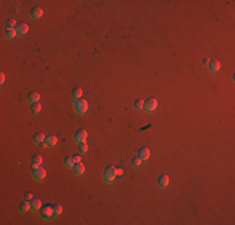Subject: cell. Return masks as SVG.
<instances>
[{
	"label": "cell",
	"mask_w": 235,
	"mask_h": 225,
	"mask_svg": "<svg viewBox=\"0 0 235 225\" xmlns=\"http://www.w3.org/2000/svg\"><path fill=\"white\" fill-rule=\"evenodd\" d=\"M74 109L76 110V113H79V114H85L88 110V101L85 99H75V103H74Z\"/></svg>",
	"instance_id": "6da1fadb"
},
{
	"label": "cell",
	"mask_w": 235,
	"mask_h": 225,
	"mask_svg": "<svg viewBox=\"0 0 235 225\" xmlns=\"http://www.w3.org/2000/svg\"><path fill=\"white\" fill-rule=\"evenodd\" d=\"M115 177H116V168L113 166V165H109L104 170V180L108 181V183H111L114 179H115Z\"/></svg>",
	"instance_id": "7a4b0ae2"
},
{
	"label": "cell",
	"mask_w": 235,
	"mask_h": 225,
	"mask_svg": "<svg viewBox=\"0 0 235 225\" xmlns=\"http://www.w3.org/2000/svg\"><path fill=\"white\" fill-rule=\"evenodd\" d=\"M156 107H158V101H156L154 98H148V99L144 101V105H143L144 110L148 111V113L154 111L156 109Z\"/></svg>",
	"instance_id": "3957f363"
},
{
	"label": "cell",
	"mask_w": 235,
	"mask_h": 225,
	"mask_svg": "<svg viewBox=\"0 0 235 225\" xmlns=\"http://www.w3.org/2000/svg\"><path fill=\"white\" fill-rule=\"evenodd\" d=\"M45 175H46L45 169H43V168H40V166L34 168V170H33V177H34L35 180H43V179L45 178Z\"/></svg>",
	"instance_id": "277c9868"
},
{
	"label": "cell",
	"mask_w": 235,
	"mask_h": 225,
	"mask_svg": "<svg viewBox=\"0 0 235 225\" xmlns=\"http://www.w3.org/2000/svg\"><path fill=\"white\" fill-rule=\"evenodd\" d=\"M40 215H41V218H43V219H45V220L50 219V218L53 216V208H51V206H49V205L44 206V208L41 209Z\"/></svg>",
	"instance_id": "5b68a950"
},
{
	"label": "cell",
	"mask_w": 235,
	"mask_h": 225,
	"mask_svg": "<svg viewBox=\"0 0 235 225\" xmlns=\"http://www.w3.org/2000/svg\"><path fill=\"white\" fill-rule=\"evenodd\" d=\"M87 136H88V133L85 130H78L76 134H75V140L78 143H85V140H87Z\"/></svg>",
	"instance_id": "8992f818"
},
{
	"label": "cell",
	"mask_w": 235,
	"mask_h": 225,
	"mask_svg": "<svg viewBox=\"0 0 235 225\" xmlns=\"http://www.w3.org/2000/svg\"><path fill=\"white\" fill-rule=\"evenodd\" d=\"M56 143H58V138H56L55 135H48V136H45V145L48 148L55 146Z\"/></svg>",
	"instance_id": "52a82bcc"
},
{
	"label": "cell",
	"mask_w": 235,
	"mask_h": 225,
	"mask_svg": "<svg viewBox=\"0 0 235 225\" xmlns=\"http://www.w3.org/2000/svg\"><path fill=\"white\" fill-rule=\"evenodd\" d=\"M30 16L33 19H39L43 16V9L39 8V6H34V8L30 10Z\"/></svg>",
	"instance_id": "ba28073f"
},
{
	"label": "cell",
	"mask_w": 235,
	"mask_h": 225,
	"mask_svg": "<svg viewBox=\"0 0 235 225\" xmlns=\"http://www.w3.org/2000/svg\"><path fill=\"white\" fill-rule=\"evenodd\" d=\"M158 185L160 188H166L169 185V177L168 175H165V174L160 175V177L158 178Z\"/></svg>",
	"instance_id": "9c48e42d"
},
{
	"label": "cell",
	"mask_w": 235,
	"mask_h": 225,
	"mask_svg": "<svg viewBox=\"0 0 235 225\" xmlns=\"http://www.w3.org/2000/svg\"><path fill=\"white\" fill-rule=\"evenodd\" d=\"M26 99H28V101H29V103H38L39 99H40V94L37 93V91H30V93L28 94Z\"/></svg>",
	"instance_id": "30bf717a"
},
{
	"label": "cell",
	"mask_w": 235,
	"mask_h": 225,
	"mask_svg": "<svg viewBox=\"0 0 235 225\" xmlns=\"http://www.w3.org/2000/svg\"><path fill=\"white\" fill-rule=\"evenodd\" d=\"M15 30H16V33H18L19 35H24V34L28 33L29 28H28V25H26L25 23H19V24L16 25V28H15Z\"/></svg>",
	"instance_id": "8fae6325"
},
{
	"label": "cell",
	"mask_w": 235,
	"mask_h": 225,
	"mask_svg": "<svg viewBox=\"0 0 235 225\" xmlns=\"http://www.w3.org/2000/svg\"><path fill=\"white\" fill-rule=\"evenodd\" d=\"M149 156H150V150H149L148 148H141L139 150V158L141 160H148Z\"/></svg>",
	"instance_id": "7c38bea8"
},
{
	"label": "cell",
	"mask_w": 235,
	"mask_h": 225,
	"mask_svg": "<svg viewBox=\"0 0 235 225\" xmlns=\"http://www.w3.org/2000/svg\"><path fill=\"white\" fill-rule=\"evenodd\" d=\"M73 170H74V174L79 177V175H81V174L84 173L85 168H84V165H83L81 163H75V165L73 166Z\"/></svg>",
	"instance_id": "4fadbf2b"
},
{
	"label": "cell",
	"mask_w": 235,
	"mask_h": 225,
	"mask_svg": "<svg viewBox=\"0 0 235 225\" xmlns=\"http://www.w3.org/2000/svg\"><path fill=\"white\" fill-rule=\"evenodd\" d=\"M209 69H210V72H213V73H218L219 69H220V63L218 60L209 61Z\"/></svg>",
	"instance_id": "5bb4252c"
},
{
	"label": "cell",
	"mask_w": 235,
	"mask_h": 225,
	"mask_svg": "<svg viewBox=\"0 0 235 225\" xmlns=\"http://www.w3.org/2000/svg\"><path fill=\"white\" fill-rule=\"evenodd\" d=\"M44 140H45V136L43 133H37V134L33 136V142L35 144H41V143H44Z\"/></svg>",
	"instance_id": "9a60e30c"
},
{
	"label": "cell",
	"mask_w": 235,
	"mask_h": 225,
	"mask_svg": "<svg viewBox=\"0 0 235 225\" xmlns=\"http://www.w3.org/2000/svg\"><path fill=\"white\" fill-rule=\"evenodd\" d=\"M30 209H31V208H30V204H29V203H26V201L20 203V205H19V212H20V213L25 214V213L29 212Z\"/></svg>",
	"instance_id": "2e32d148"
},
{
	"label": "cell",
	"mask_w": 235,
	"mask_h": 225,
	"mask_svg": "<svg viewBox=\"0 0 235 225\" xmlns=\"http://www.w3.org/2000/svg\"><path fill=\"white\" fill-rule=\"evenodd\" d=\"M29 204H30V208L33 210H35V212H37L38 209H40V206H41V201L39 199H34V198L29 201Z\"/></svg>",
	"instance_id": "e0dca14e"
},
{
	"label": "cell",
	"mask_w": 235,
	"mask_h": 225,
	"mask_svg": "<svg viewBox=\"0 0 235 225\" xmlns=\"http://www.w3.org/2000/svg\"><path fill=\"white\" fill-rule=\"evenodd\" d=\"M75 165V160L73 156H66L64 158V166L65 168H73Z\"/></svg>",
	"instance_id": "ac0fdd59"
},
{
	"label": "cell",
	"mask_w": 235,
	"mask_h": 225,
	"mask_svg": "<svg viewBox=\"0 0 235 225\" xmlns=\"http://www.w3.org/2000/svg\"><path fill=\"white\" fill-rule=\"evenodd\" d=\"M43 163V158L40 155H34L31 158V165L33 168H37V166H40V164Z\"/></svg>",
	"instance_id": "d6986e66"
},
{
	"label": "cell",
	"mask_w": 235,
	"mask_h": 225,
	"mask_svg": "<svg viewBox=\"0 0 235 225\" xmlns=\"http://www.w3.org/2000/svg\"><path fill=\"white\" fill-rule=\"evenodd\" d=\"M61 213H63V206H61V205H59V204H56V205H54V206H53V216L58 218Z\"/></svg>",
	"instance_id": "ffe728a7"
},
{
	"label": "cell",
	"mask_w": 235,
	"mask_h": 225,
	"mask_svg": "<svg viewBox=\"0 0 235 225\" xmlns=\"http://www.w3.org/2000/svg\"><path fill=\"white\" fill-rule=\"evenodd\" d=\"M16 34H18V33H16L15 29H6V31H5V38H6V39H14Z\"/></svg>",
	"instance_id": "44dd1931"
},
{
	"label": "cell",
	"mask_w": 235,
	"mask_h": 225,
	"mask_svg": "<svg viewBox=\"0 0 235 225\" xmlns=\"http://www.w3.org/2000/svg\"><path fill=\"white\" fill-rule=\"evenodd\" d=\"M40 110H41V105L39 103H33L31 104L30 111L33 113V114H38V113H40Z\"/></svg>",
	"instance_id": "7402d4cb"
},
{
	"label": "cell",
	"mask_w": 235,
	"mask_h": 225,
	"mask_svg": "<svg viewBox=\"0 0 235 225\" xmlns=\"http://www.w3.org/2000/svg\"><path fill=\"white\" fill-rule=\"evenodd\" d=\"M81 94H83L81 88H74L73 91H72V95H73L74 99H79V98L81 96Z\"/></svg>",
	"instance_id": "603a6c76"
},
{
	"label": "cell",
	"mask_w": 235,
	"mask_h": 225,
	"mask_svg": "<svg viewBox=\"0 0 235 225\" xmlns=\"http://www.w3.org/2000/svg\"><path fill=\"white\" fill-rule=\"evenodd\" d=\"M16 22L14 19H9L6 20V29H14V28H16Z\"/></svg>",
	"instance_id": "cb8c5ba5"
},
{
	"label": "cell",
	"mask_w": 235,
	"mask_h": 225,
	"mask_svg": "<svg viewBox=\"0 0 235 225\" xmlns=\"http://www.w3.org/2000/svg\"><path fill=\"white\" fill-rule=\"evenodd\" d=\"M79 153H81V154H85L88 151V145L85 144V143H79Z\"/></svg>",
	"instance_id": "d4e9b609"
},
{
	"label": "cell",
	"mask_w": 235,
	"mask_h": 225,
	"mask_svg": "<svg viewBox=\"0 0 235 225\" xmlns=\"http://www.w3.org/2000/svg\"><path fill=\"white\" fill-rule=\"evenodd\" d=\"M141 161H143V160H141L139 156H135V158H133V160H131V164H133V166L137 168V166H140Z\"/></svg>",
	"instance_id": "484cf974"
},
{
	"label": "cell",
	"mask_w": 235,
	"mask_h": 225,
	"mask_svg": "<svg viewBox=\"0 0 235 225\" xmlns=\"http://www.w3.org/2000/svg\"><path fill=\"white\" fill-rule=\"evenodd\" d=\"M143 105H144V101L143 100H140V99H138V100H135V103H134V107H135V109H143Z\"/></svg>",
	"instance_id": "4316f807"
},
{
	"label": "cell",
	"mask_w": 235,
	"mask_h": 225,
	"mask_svg": "<svg viewBox=\"0 0 235 225\" xmlns=\"http://www.w3.org/2000/svg\"><path fill=\"white\" fill-rule=\"evenodd\" d=\"M31 199H33L31 193H26V194H25V200H26V201H30Z\"/></svg>",
	"instance_id": "83f0119b"
},
{
	"label": "cell",
	"mask_w": 235,
	"mask_h": 225,
	"mask_svg": "<svg viewBox=\"0 0 235 225\" xmlns=\"http://www.w3.org/2000/svg\"><path fill=\"white\" fill-rule=\"evenodd\" d=\"M73 158H74V160H75V163H80V160H81V159H80V156H79V155H74Z\"/></svg>",
	"instance_id": "f1b7e54d"
},
{
	"label": "cell",
	"mask_w": 235,
	"mask_h": 225,
	"mask_svg": "<svg viewBox=\"0 0 235 225\" xmlns=\"http://www.w3.org/2000/svg\"><path fill=\"white\" fill-rule=\"evenodd\" d=\"M0 81H1V84L5 81V75H4V74H1V75H0Z\"/></svg>",
	"instance_id": "f546056e"
},
{
	"label": "cell",
	"mask_w": 235,
	"mask_h": 225,
	"mask_svg": "<svg viewBox=\"0 0 235 225\" xmlns=\"http://www.w3.org/2000/svg\"><path fill=\"white\" fill-rule=\"evenodd\" d=\"M116 175H119V177H120V175H123V170H122V169H118V170H116Z\"/></svg>",
	"instance_id": "4dcf8cb0"
},
{
	"label": "cell",
	"mask_w": 235,
	"mask_h": 225,
	"mask_svg": "<svg viewBox=\"0 0 235 225\" xmlns=\"http://www.w3.org/2000/svg\"><path fill=\"white\" fill-rule=\"evenodd\" d=\"M203 64H204V65H208V64H209V60H208V59H204V60H203Z\"/></svg>",
	"instance_id": "1f68e13d"
}]
</instances>
